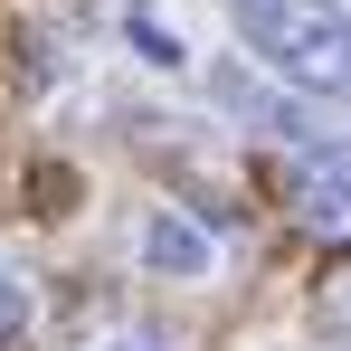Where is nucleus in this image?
Segmentation results:
<instances>
[{
    "mask_svg": "<svg viewBox=\"0 0 351 351\" xmlns=\"http://www.w3.org/2000/svg\"><path fill=\"white\" fill-rule=\"evenodd\" d=\"M123 38H133V58H143V66H190V38H180V19H162L152 0H133V10H123Z\"/></svg>",
    "mask_w": 351,
    "mask_h": 351,
    "instance_id": "20e7f679",
    "label": "nucleus"
},
{
    "mask_svg": "<svg viewBox=\"0 0 351 351\" xmlns=\"http://www.w3.org/2000/svg\"><path fill=\"white\" fill-rule=\"evenodd\" d=\"M133 256H143V276H162V285H199V276L219 266V237L199 228L190 209H152V219L133 228Z\"/></svg>",
    "mask_w": 351,
    "mask_h": 351,
    "instance_id": "f03ea898",
    "label": "nucleus"
},
{
    "mask_svg": "<svg viewBox=\"0 0 351 351\" xmlns=\"http://www.w3.org/2000/svg\"><path fill=\"white\" fill-rule=\"evenodd\" d=\"M105 351H162V342H105Z\"/></svg>",
    "mask_w": 351,
    "mask_h": 351,
    "instance_id": "423d86ee",
    "label": "nucleus"
},
{
    "mask_svg": "<svg viewBox=\"0 0 351 351\" xmlns=\"http://www.w3.org/2000/svg\"><path fill=\"white\" fill-rule=\"evenodd\" d=\"M19 323H29V285L0 266V332H19Z\"/></svg>",
    "mask_w": 351,
    "mask_h": 351,
    "instance_id": "39448f33",
    "label": "nucleus"
},
{
    "mask_svg": "<svg viewBox=\"0 0 351 351\" xmlns=\"http://www.w3.org/2000/svg\"><path fill=\"white\" fill-rule=\"evenodd\" d=\"M294 209H304V228L351 237V152H323V162H304V171H294Z\"/></svg>",
    "mask_w": 351,
    "mask_h": 351,
    "instance_id": "7ed1b4c3",
    "label": "nucleus"
},
{
    "mask_svg": "<svg viewBox=\"0 0 351 351\" xmlns=\"http://www.w3.org/2000/svg\"><path fill=\"white\" fill-rule=\"evenodd\" d=\"M247 58L304 95H351V19L332 0H228Z\"/></svg>",
    "mask_w": 351,
    "mask_h": 351,
    "instance_id": "f257e3e1",
    "label": "nucleus"
}]
</instances>
